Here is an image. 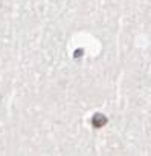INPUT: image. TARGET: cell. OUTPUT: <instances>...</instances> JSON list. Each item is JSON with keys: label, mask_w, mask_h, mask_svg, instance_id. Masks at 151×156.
Masks as SVG:
<instances>
[{"label": "cell", "mask_w": 151, "mask_h": 156, "mask_svg": "<svg viewBox=\"0 0 151 156\" xmlns=\"http://www.w3.org/2000/svg\"><path fill=\"white\" fill-rule=\"evenodd\" d=\"M107 116L105 115H102V113H96V115H93V118H92V124H93V127H96V129H101V127H104L105 124H107Z\"/></svg>", "instance_id": "6da1fadb"}, {"label": "cell", "mask_w": 151, "mask_h": 156, "mask_svg": "<svg viewBox=\"0 0 151 156\" xmlns=\"http://www.w3.org/2000/svg\"><path fill=\"white\" fill-rule=\"evenodd\" d=\"M81 54H83V51H81V49H78V51H77V54H75V57H81Z\"/></svg>", "instance_id": "7a4b0ae2"}]
</instances>
